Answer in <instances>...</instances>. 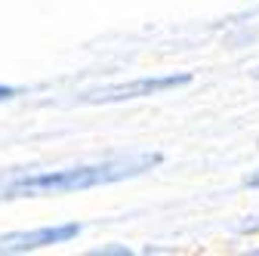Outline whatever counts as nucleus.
Instances as JSON below:
<instances>
[{"label": "nucleus", "mask_w": 259, "mask_h": 256, "mask_svg": "<svg viewBox=\"0 0 259 256\" xmlns=\"http://www.w3.org/2000/svg\"><path fill=\"white\" fill-rule=\"evenodd\" d=\"M164 161L160 151H136V154H117L108 161L80 164V167H62V170H31V173H7L0 176V201L16 198H47V195H68L96 185H111L120 179H133Z\"/></svg>", "instance_id": "obj_1"}, {"label": "nucleus", "mask_w": 259, "mask_h": 256, "mask_svg": "<svg viewBox=\"0 0 259 256\" xmlns=\"http://www.w3.org/2000/svg\"><path fill=\"white\" fill-rule=\"evenodd\" d=\"M191 83V74H154V77H136L130 83H111L99 90H87L77 96V102L83 105H108V102H126V99H142V96H160L167 90H179Z\"/></svg>", "instance_id": "obj_2"}, {"label": "nucleus", "mask_w": 259, "mask_h": 256, "mask_svg": "<svg viewBox=\"0 0 259 256\" xmlns=\"http://www.w3.org/2000/svg\"><path fill=\"white\" fill-rule=\"evenodd\" d=\"M83 232L80 222H62V226H44L34 232H13V235H0V253H31L40 247L65 244Z\"/></svg>", "instance_id": "obj_3"}, {"label": "nucleus", "mask_w": 259, "mask_h": 256, "mask_svg": "<svg viewBox=\"0 0 259 256\" xmlns=\"http://www.w3.org/2000/svg\"><path fill=\"white\" fill-rule=\"evenodd\" d=\"M13 96H19V87H10V83H0V102L13 99Z\"/></svg>", "instance_id": "obj_4"}, {"label": "nucleus", "mask_w": 259, "mask_h": 256, "mask_svg": "<svg viewBox=\"0 0 259 256\" xmlns=\"http://www.w3.org/2000/svg\"><path fill=\"white\" fill-rule=\"evenodd\" d=\"M247 185H259V173H256V176H250V179H247Z\"/></svg>", "instance_id": "obj_5"}, {"label": "nucleus", "mask_w": 259, "mask_h": 256, "mask_svg": "<svg viewBox=\"0 0 259 256\" xmlns=\"http://www.w3.org/2000/svg\"><path fill=\"white\" fill-rule=\"evenodd\" d=\"M253 77H259V68H256V71H253Z\"/></svg>", "instance_id": "obj_6"}]
</instances>
